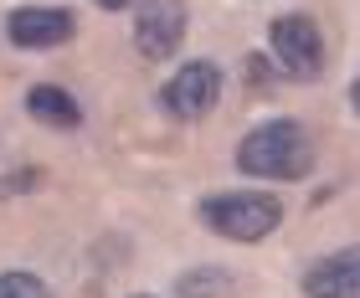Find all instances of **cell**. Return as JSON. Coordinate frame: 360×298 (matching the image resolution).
<instances>
[{
	"mask_svg": "<svg viewBox=\"0 0 360 298\" xmlns=\"http://www.w3.org/2000/svg\"><path fill=\"white\" fill-rule=\"evenodd\" d=\"M0 298H52V288L31 273H0Z\"/></svg>",
	"mask_w": 360,
	"mask_h": 298,
	"instance_id": "obj_10",
	"label": "cell"
},
{
	"mask_svg": "<svg viewBox=\"0 0 360 298\" xmlns=\"http://www.w3.org/2000/svg\"><path fill=\"white\" fill-rule=\"evenodd\" d=\"M221 98V72L211 67V62H186L165 88H160V103H165L170 119H206L211 108H217Z\"/></svg>",
	"mask_w": 360,
	"mask_h": 298,
	"instance_id": "obj_4",
	"label": "cell"
},
{
	"mask_svg": "<svg viewBox=\"0 0 360 298\" xmlns=\"http://www.w3.org/2000/svg\"><path fill=\"white\" fill-rule=\"evenodd\" d=\"M26 113L37 124H52V129H77V124H83L77 98L68 88H57V82H37V88L26 93Z\"/></svg>",
	"mask_w": 360,
	"mask_h": 298,
	"instance_id": "obj_8",
	"label": "cell"
},
{
	"mask_svg": "<svg viewBox=\"0 0 360 298\" xmlns=\"http://www.w3.org/2000/svg\"><path fill=\"white\" fill-rule=\"evenodd\" d=\"M175 293L180 298H232L237 293V278L221 273V268H195V273H186L175 283Z\"/></svg>",
	"mask_w": 360,
	"mask_h": 298,
	"instance_id": "obj_9",
	"label": "cell"
},
{
	"mask_svg": "<svg viewBox=\"0 0 360 298\" xmlns=\"http://www.w3.org/2000/svg\"><path fill=\"white\" fill-rule=\"evenodd\" d=\"M304 293L309 298H360V257L355 247L335 257H319L314 268L304 273Z\"/></svg>",
	"mask_w": 360,
	"mask_h": 298,
	"instance_id": "obj_7",
	"label": "cell"
},
{
	"mask_svg": "<svg viewBox=\"0 0 360 298\" xmlns=\"http://www.w3.org/2000/svg\"><path fill=\"white\" fill-rule=\"evenodd\" d=\"M314 164V139L299 119H268L237 144V170L257 180H304Z\"/></svg>",
	"mask_w": 360,
	"mask_h": 298,
	"instance_id": "obj_1",
	"label": "cell"
},
{
	"mask_svg": "<svg viewBox=\"0 0 360 298\" xmlns=\"http://www.w3.org/2000/svg\"><path fill=\"white\" fill-rule=\"evenodd\" d=\"M103 11H124V6H134V0H98Z\"/></svg>",
	"mask_w": 360,
	"mask_h": 298,
	"instance_id": "obj_11",
	"label": "cell"
},
{
	"mask_svg": "<svg viewBox=\"0 0 360 298\" xmlns=\"http://www.w3.org/2000/svg\"><path fill=\"white\" fill-rule=\"evenodd\" d=\"M186 41V0H139L134 6V46L150 62L175 57Z\"/></svg>",
	"mask_w": 360,
	"mask_h": 298,
	"instance_id": "obj_5",
	"label": "cell"
},
{
	"mask_svg": "<svg viewBox=\"0 0 360 298\" xmlns=\"http://www.w3.org/2000/svg\"><path fill=\"white\" fill-rule=\"evenodd\" d=\"M72 31H77V15L62 11V6H21V11H11V21H6V37L15 46H26V52L62 46V41H72Z\"/></svg>",
	"mask_w": 360,
	"mask_h": 298,
	"instance_id": "obj_6",
	"label": "cell"
},
{
	"mask_svg": "<svg viewBox=\"0 0 360 298\" xmlns=\"http://www.w3.org/2000/svg\"><path fill=\"white\" fill-rule=\"evenodd\" d=\"M195 216L226 242H263L283 221V201L268 190H226V195H206Z\"/></svg>",
	"mask_w": 360,
	"mask_h": 298,
	"instance_id": "obj_2",
	"label": "cell"
},
{
	"mask_svg": "<svg viewBox=\"0 0 360 298\" xmlns=\"http://www.w3.org/2000/svg\"><path fill=\"white\" fill-rule=\"evenodd\" d=\"M134 298H150V293H134Z\"/></svg>",
	"mask_w": 360,
	"mask_h": 298,
	"instance_id": "obj_12",
	"label": "cell"
},
{
	"mask_svg": "<svg viewBox=\"0 0 360 298\" xmlns=\"http://www.w3.org/2000/svg\"><path fill=\"white\" fill-rule=\"evenodd\" d=\"M268 46H273V62L283 77L309 82L324 72V37L309 15H278L268 26Z\"/></svg>",
	"mask_w": 360,
	"mask_h": 298,
	"instance_id": "obj_3",
	"label": "cell"
}]
</instances>
